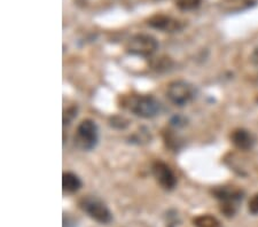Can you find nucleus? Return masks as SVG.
<instances>
[{
  "label": "nucleus",
  "mask_w": 258,
  "mask_h": 227,
  "mask_svg": "<svg viewBox=\"0 0 258 227\" xmlns=\"http://www.w3.org/2000/svg\"><path fill=\"white\" fill-rule=\"evenodd\" d=\"M168 98L176 106L182 107L192 101L195 96V89L192 84L185 81H176L168 88Z\"/></svg>",
  "instance_id": "obj_5"
},
{
  "label": "nucleus",
  "mask_w": 258,
  "mask_h": 227,
  "mask_svg": "<svg viewBox=\"0 0 258 227\" xmlns=\"http://www.w3.org/2000/svg\"><path fill=\"white\" fill-rule=\"evenodd\" d=\"M130 110L137 116L152 118L160 113L161 105L152 96H139L131 99Z\"/></svg>",
  "instance_id": "obj_4"
},
{
  "label": "nucleus",
  "mask_w": 258,
  "mask_h": 227,
  "mask_svg": "<svg viewBox=\"0 0 258 227\" xmlns=\"http://www.w3.org/2000/svg\"><path fill=\"white\" fill-rule=\"evenodd\" d=\"M81 186L82 181L78 178V176H76L73 172L63 173V176H62V187H63V192L69 194L76 193L81 188Z\"/></svg>",
  "instance_id": "obj_10"
},
{
  "label": "nucleus",
  "mask_w": 258,
  "mask_h": 227,
  "mask_svg": "<svg viewBox=\"0 0 258 227\" xmlns=\"http://www.w3.org/2000/svg\"><path fill=\"white\" fill-rule=\"evenodd\" d=\"M193 222L197 227H222L217 218L210 216V214H201V216L194 218Z\"/></svg>",
  "instance_id": "obj_11"
},
{
  "label": "nucleus",
  "mask_w": 258,
  "mask_h": 227,
  "mask_svg": "<svg viewBox=\"0 0 258 227\" xmlns=\"http://www.w3.org/2000/svg\"><path fill=\"white\" fill-rule=\"evenodd\" d=\"M153 175L155 177L157 183L166 191H172L177 185V177L174 176L169 165H166L164 162L157 161L153 165Z\"/></svg>",
  "instance_id": "obj_7"
},
{
  "label": "nucleus",
  "mask_w": 258,
  "mask_h": 227,
  "mask_svg": "<svg viewBox=\"0 0 258 227\" xmlns=\"http://www.w3.org/2000/svg\"><path fill=\"white\" fill-rule=\"evenodd\" d=\"M75 143L82 150H92L98 143V126L92 119H84L77 127Z\"/></svg>",
  "instance_id": "obj_1"
},
{
  "label": "nucleus",
  "mask_w": 258,
  "mask_h": 227,
  "mask_svg": "<svg viewBox=\"0 0 258 227\" xmlns=\"http://www.w3.org/2000/svg\"><path fill=\"white\" fill-rule=\"evenodd\" d=\"M232 142L234 143L236 148H239L241 150H248L253 146V137L251 135L250 132L243 129H238L233 131L232 133Z\"/></svg>",
  "instance_id": "obj_9"
},
{
  "label": "nucleus",
  "mask_w": 258,
  "mask_h": 227,
  "mask_svg": "<svg viewBox=\"0 0 258 227\" xmlns=\"http://www.w3.org/2000/svg\"><path fill=\"white\" fill-rule=\"evenodd\" d=\"M214 194L222 201V211L226 216H233L235 213L236 206L243 195L242 191L232 187H219L215 189Z\"/></svg>",
  "instance_id": "obj_6"
},
{
  "label": "nucleus",
  "mask_w": 258,
  "mask_h": 227,
  "mask_svg": "<svg viewBox=\"0 0 258 227\" xmlns=\"http://www.w3.org/2000/svg\"><path fill=\"white\" fill-rule=\"evenodd\" d=\"M80 206L89 216L100 224H108L113 219V213L103 202L94 196H86L80 202Z\"/></svg>",
  "instance_id": "obj_2"
},
{
  "label": "nucleus",
  "mask_w": 258,
  "mask_h": 227,
  "mask_svg": "<svg viewBox=\"0 0 258 227\" xmlns=\"http://www.w3.org/2000/svg\"><path fill=\"white\" fill-rule=\"evenodd\" d=\"M159 47V43L155 39V37L146 34H139L133 36L128 40L126 49L132 55L148 57L153 55Z\"/></svg>",
  "instance_id": "obj_3"
},
{
  "label": "nucleus",
  "mask_w": 258,
  "mask_h": 227,
  "mask_svg": "<svg viewBox=\"0 0 258 227\" xmlns=\"http://www.w3.org/2000/svg\"><path fill=\"white\" fill-rule=\"evenodd\" d=\"M251 61H252L253 64L258 65V47H256L255 51L252 52V54H251Z\"/></svg>",
  "instance_id": "obj_14"
},
{
  "label": "nucleus",
  "mask_w": 258,
  "mask_h": 227,
  "mask_svg": "<svg viewBox=\"0 0 258 227\" xmlns=\"http://www.w3.org/2000/svg\"><path fill=\"white\" fill-rule=\"evenodd\" d=\"M201 4V0H176V5L181 11H193Z\"/></svg>",
  "instance_id": "obj_12"
},
{
  "label": "nucleus",
  "mask_w": 258,
  "mask_h": 227,
  "mask_svg": "<svg viewBox=\"0 0 258 227\" xmlns=\"http://www.w3.org/2000/svg\"><path fill=\"white\" fill-rule=\"evenodd\" d=\"M249 212H250L251 214H258V193L256 194V195H253L251 197V200L249 201Z\"/></svg>",
  "instance_id": "obj_13"
},
{
  "label": "nucleus",
  "mask_w": 258,
  "mask_h": 227,
  "mask_svg": "<svg viewBox=\"0 0 258 227\" xmlns=\"http://www.w3.org/2000/svg\"><path fill=\"white\" fill-rule=\"evenodd\" d=\"M147 23L149 27L165 32L177 31L180 29V22H179V21L163 14H157L152 16V18L148 20Z\"/></svg>",
  "instance_id": "obj_8"
}]
</instances>
